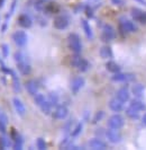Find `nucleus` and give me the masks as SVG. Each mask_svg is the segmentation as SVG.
Segmentation results:
<instances>
[{
	"mask_svg": "<svg viewBox=\"0 0 146 150\" xmlns=\"http://www.w3.org/2000/svg\"><path fill=\"white\" fill-rule=\"evenodd\" d=\"M16 63H17V67H18L19 71L22 72V75H29V74H30L32 68H30L29 63L25 60V59H24V60H20V61H17Z\"/></svg>",
	"mask_w": 146,
	"mask_h": 150,
	"instance_id": "obj_11",
	"label": "nucleus"
},
{
	"mask_svg": "<svg viewBox=\"0 0 146 150\" xmlns=\"http://www.w3.org/2000/svg\"><path fill=\"white\" fill-rule=\"evenodd\" d=\"M37 148L38 149H46V143H45V141H44V139H42V138H39V139H37Z\"/></svg>",
	"mask_w": 146,
	"mask_h": 150,
	"instance_id": "obj_33",
	"label": "nucleus"
},
{
	"mask_svg": "<svg viewBox=\"0 0 146 150\" xmlns=\"http://www.w3.org/2000/svg\"><path fill=\"white\" fill-rule=\"evenodd\" d=\"M18 24L22 27H24V28H29L32 26V19H30L29 16L22 14V15H20L18 17Z\"/></svg>",
	"mask_w": 146,
	"mask_h": 150,
	"instance_id": "obj_16",
	"label": "nucleus"
},
{
	"mask_svg": "<svg viewBox=\"0 0 146 150\" xmlns=\"http://www.w3.org/2000/svg\"><path fill=\"white\" fill-rule=\"evenodd\" d=\"M4 1H5V0H0V7L2 6V4H4Z\"/></svg>",
	"mask_w": 146,
	"mask_h": 150,
	"instance_id": "obj_42",
	"label": "nucleus"
},
{
	"mask_svg": "<svg viewBox=\"0 0 146 150\" xmlns=\"http://www.w3.org/2000/svg\"><path fill=\"white\" fill-rule=\"evenodd\" d=\"M69 26V19L65 16H58L54 19V27L58 30H65Z\"/></svg>",
	"mask_w": 146,
	"mask_h": 150,
	"instance_id": "obj_9",
	"label": "nucleus"
},
{
	"mask_svg": "<svg viewBox=\"0 0 146 150\" xmlns=\"http://www.w3.org/2000/svg\"><path fill=\"white\" fill-rule=\"evenodd\" d=\"M137 22H139L140 24H146V11H143V13L140 14Z\"/></svg>",
	"mask_w": 146,
	"mask_h": 150,
	"instance_id": "obj_34",
	"label": "nucleus"
},
{
	"mask_svg": "<svg viewBox=\"0 0 146 150\" xmlns=\"http://www.w3.org/2000/svg\"><path fill=\"white\" fill-rule=\"evenodd\" d=\"M123 106H124V103L121 100H119L117 97L110 99L109 108L111 111H114V112H120L123 110Z\"/></svg>",
	"mask_w": 146,
	"mask_h": 150,
	"instance_id": "obj_12",
	"label": "nucleus"
},
{
	"mask_svg": "<svg viewBox=\"0 0 146 150\" xmlns=\"http://www.w3.org/2000/svg\"><path fill=\"white\" fill-rule=\"evenodd\" d=\"M116 97L118 98L119 100H121L123 103H125V102H127V100L129 99V91H128V89H127L126 87H123V88L117 90Z\"/></svg>",
	"mask_w": 146,
	"mask_h": 150,
	"instance_id": "obj_13",
	"label": "nucleus"
},
{
	"mask_svg": "<svg viewBox=\"0 0 146 150\" xmlns=\"http://www.w3.org/2000/svg\"><path fill=\"white\" fill-rule=\"evenodd\" d=\"M2 53H4V57H7L8 55V45L7 44L2 45Z\"/></svg>",
	"mask_w": 146,
	"mask_h": 150,
	"instance_id": "obj_37",
	"label": "nucleus"
},
{
	"mask_svg": "<svg viewBox=\"0 0 146 150\" xmlns=\"http://www.w3.org/2000/svg\"><path fill=\"white\" fill-rule=\"evenodd\" d=\"M25 88L27 89V91H28L32 96H35L37 94V91H38V86H37V83L34 80L26 81L25 83Z\"/></svg>",
	"mask_w": 146,
	"mask_h": 150,
	"instance_id": "obj_15",
	"label": "nucleus"
},
{
	"mask_svg": "<svg viewBox=\"0 0 146 150\" xmlns=\"http://www.w3.org/2000/svg\"><path fill=\"white\" fill-rule=\"evenodd\" d=\"M13 40L15 41V43L18 45V46H24L26 45L28 38H27V34L22 30H17L15 32L14 35H13Z\"/></svg>",
	"mask_w": 146,
	"mask_h": 150,
	"instance_id": "obj_4",
	"label": "nucleus"
},
{
	"mask_svg": "<svg viewBox=\"0 0 146 150\" xmlns=\"http://www.w3.org/2000/svg\"><path fill=\"white\" fill-rule=\"evenodd\" d=\"M8 147H10L9 140L5 137H0V149H6Z\"/></svg>",
	"mask_w": 146,
	"mask_h": 150,
	"instance_id": "obj_30",
	"label": "nucleus"
},
{
	"mask_svg": "<svg viewBox=\"0 0 146 150\" xmlns=\"http://www.w3.org/2000/svg\"><path fill=\"white\" fill-rule=\"evenodd\" d=\"M102 40L105 42H110L111 40L116 38V33H115V30L110 26V25H105L103 26V30H102Z\"/></svg>",
	"mask_w": 146,
	"mask_h": 150,
	"instance_id": "obj_5",
	"label": "nucleus"
},
{
	"mask_svg": "<svg viewBox=\"0 0 146 150\" xmlns=\"http://www.w3.org/2000/svg\"><path fill=\"white\" fill-rule=\"evenodd\" d=\"M119 30L121 32V34H127V33H133V32H136L137 27L131 21L128 19H121L119 23Z\"/></svg>",
	"mask_w": 146,
	"mask_h": 150,
	"instance_id": "obj_2",
	"label": "nucleus"
},
{
	"mask_svg": "<svg viewBox=\"0 0 146 150\" xmlns=\"http://www.w3.org/2000/svg\"><path fill=\"white\" fill-rule=\"evenodd\" d=\"M6 125H7V124H5V123H2V122L0 121V132H1V133H5V132H6Z\"/></svg>",
	"mask_w": 146,
	"mask_h": 150,
	"instance_id": "obj_38",
	"label": "nucleus"
},
{
	"mask_svg": "<svg viewBox=\"0 0 146 150\" xmlns=\"http://www.w3.org/2000/svg\"><path fill=\"white\" fill-rule=\"evenodd\" d=\"M106 137L112 143H118L121 140V135L118 131H116V129H109L108 131H106Z\"/></svg>",
	"mask_w": 146,
	"mask_h": 150,
	"instance_id": "obj_7",
	"label": "nucleus"
},
{
	"mask_svg": "<svg viewBox=\"0 0 146 150\" xmlns=\"http://www.w3.org/2000/svg\"><path fill=\"white\" fill-rule=\"evenodd\" d=\"M103 117V112H98L97 114H95V119H93V123H97L98 121H100Z\"/></svg>",
	"mask_w": 146,
	"mask_h": 150,
	"instance_id": "obj_35",
	"label": "nucleus"
},
{
	"mask_svg": "<svg viewBox=\"0 0 146 150\" xmlns=\"http://www.w3.org/2000/svg\"><path fill=\"white\" fill-rule=\"evenodd\" d=\"M89 147L92 148V149H106L107 148V144L103 142L100 139H91L90 142H89Z\"/></svg>",
	"mask_w": 146,
	"mask_h": 150,
	"instance_id": "obj_14",
	"label": "nucleus"
},
{
	"mask_svg": "<svg viewBox=\"0 0 146 150\" xmlns=\"http://www.w3.org/2000/svg\"><path fill=\"white\" fill-rule=\"evenodd\" d=\"M77 68L80 70L81 72H84V71H87L88 69H89V62H88L86 59H83V58H82Z\"/></svg>",
	"mask_w": 146,
	"mask_h": 150,
	"instance_id": "obj_26",
	"label": "nucleus"
},
{
	"mask_svg": "<svg viewBox=\"0 0 146 150\" xmlns=\"http://www.w3.org/2000/svg\"><path fill=\"white\" fill-rule=\"evenodd\" d=\"M86 11H87V15L89 18H91V17H93V15H92V10L90 9L89 7H87V9H86Z\"/></svg>",
	"mask_w": 146,
	"mask_h": 150,
	"instance_id": "obj_39",
	"label": "nucleus"
},
{
	"mask_svg": "<svg viewBox=\"0 0 146 150\" xmlns=\"http://www.w3.org/2000/svg\"><path fill=\"white\" fill-rule=\"evenodd\" d=\"M114 81H131L135 79V76L131 74H115L111 78Z\"/></svg>",
	"mask_w": 146,
	"mask_h": 150,
	"instance_id": "obj_10",
	"label": "nucleus"
},
{
	"mask_svg": "<svg viewBox=\"0 0 146 150\" xmlns=\"http://www.w3.org/2000/svg\"><path fill=\"white\" fill-rule=\"evenodd\" d=\"M67 44H69V47L70 50L74 53H79L81 52L82 50V44H81V40L79 38L78 34H74V33H71L69 36H67Z\"/></svg>",
	"mask_w": 146,
	"mask_h": 150,
	"instance_id": "obj_1",
	"label": "nucleus"
},
{
	"mask_svg": "<svg viewBox=\"0 0 146 150\" xmlns=\"http://www.w3.org/2000/svg\"><path fill=\"white\" fill-rule=\"evenodd\" d=\"M136 1H138V2H142L143 5H146V1H145V0H136Z\"/></svg>",
	"mask_w": 146,
	"mask_h": 150,
	"instance_id": "obj_41",
	"label": "nucleus"
},
{
	"mask_svg": "<svg viewBox=\"0 0 146 150\" xmlns=\"http://www.w3.org/2000/svg\"><path fill=\"white\" fill-rule=\"evenodd\" d=\"M13 140H14V148H15V149H17V150L22 149V135L18 133V134L16 135Z\"/></svg>",
	"mask_w": 146,
	"mask_h": 150,
	"instance_id": "obj_25",
	"label": "nucleus"
},
{
	"mask_svg": "<svg viewBox=\"0 0 146 150\" xmlns=\"http://www.w3.org/2000/svg\"><path fill=\"white\" fill-rule=\"evenodd\" d=\"M0 113H1V112H0Z\"/></svg>",
	"mask_w": 146,
	"mask_h": 150,
	"instance_id": "obj_43",
	"label": "nucleus"
},
{
	"mask_svg": "<svg viewBox=\"0 0 146 150\" xmlns=\"http://www.w3.org/2000/svg\"><path fill=\"white\" fill-rule=\"evenodd\" d=\"M48 100H50V103H51L53 106L58 105V96L55 94V93H50V95H48Z\"/></svg>",
	"mask_w": 146,
	"mask_h": 150,
	"instance_id": "obj_29",
	"label": "nucleus"
},
{
	"mask_svg": "<svg viewBox=\"0 0 146 150\" xmlns=\"http://www.w3.org/2000/svg\"><path fill=\"white\" fill-rule=\"evenodd\" d=\"M142 122H143V124H144V125H146V114L144 115V116H143V119H142Z\"/></svg>",
	"mask_w": 146,
	"mask_h": 150,
	"instance_id": "obj_40",
	"label": "nucleus"
},
{
	"mask_svg": "<svg viewBox=\"0 0 146 150\" xmlns=\"http://www.w3.org/2000/svg\"><path fill=\"white\" fill-rule=\"evenodd\" d=\"M100 57L103 58V59H109V58H111L112 57V52H111L110 47H108V46L101 47V50H100Z\"/></svg>",
	"mask_w": 146,
	"mask_h": 150,
	"instance_id": "obj_23",
	"label": "nucleus"
},
{
	"mask_svg": "<svg viewBox=\"0 0 146 150\" xmlns=\"http://www.w3.org/2000/svg\"><path fill=\"white\" fill-rule=\"evenodd\" d=\"M67 108H66V106L64 105H58L56 108H55V111L52 113V115H53V117L54 119H56V120H63V119H65L66 116H67Z\"/></svg>",
	"mask_w": 146,
	"mask_h": 150,
	"instance_id": "obj_6",
	"label": "nucleus"
},
{
	"mask_svg": "<svg viewBox=\"0 0 146 150\" xmlns=\"http://www.w3.org/2000/svg\"><path fill=\"white\" fill-rule=\"evenodd\" d=\"M10 75L13 76V80H14V89L16 90V91H19L20 87H19V80H18V77L16 76V74H15L14 71H11V72H10Z\"/></svg>",
	"mask_w": 146,
	"mask_h": 150,
	"instance_id": "obj_31",
	"label": "nucleus"
},
{
	"mask_svg": "<svg viewBox=\"0 0 146 150\" xmlns=\"http://www.w3.org/2000/svg\"><path fill=\"white\" fill-rule=\"evenodd\" d=\"M124 125V119H123V116H120V115H112V116H110L109 120H108V127L110 129H120L121 127Z\"/></svg>",
	"mask_w": 146,
	"mask_h": 150,
	"instance_id": "obj_3",
	"label": "nucleus"
},
{
	"mask_svg": "<svg viewBox=\"0 0 146 150\" xmlns=\"http://www.w3.org/2000/svg\"><path fill=\"white\" fill-rule=\"evenodd\" d=\"M81 130H82V123H79L75 128H74V130H73L72 132V137H78V135L80 134Z\"/></svg>",
	"mask_w": 146,
	"mask_h": 150,
	"instance_id": "obj_32",
	"label": "nucleus"
},
{
	"mask_svg": "<svg viewBox=\"0 0 146 150\" xmlns=\"http://www.w3.org/2000/svg\"><path fill=\"white\" fill-rule=\"evenodd\" d=\"M126 114H127V116L128 117H131V119H134V120H137L139 117V113L137 110H135V108H133V107H128L127 110H126Z\"/></svg>",
	"mask_w": 146,
	"mask_h": 150,
	"instance_id": "obj_22",
	"label": "nucleus"
},
{
	"mask_svg": "<svg viewBox=\"0 0 146 150\" xmlns=\"http://www.w3.org/2000/svg\"><path fill=\"white\" fill-rule=\"evenodd\" d=\"M1 71H2V72H5V74H10V72H11V70H10V69H8L4 63H1Z\"/></svg>",
	"mask_w": 146,
	"mask_h": 150,
	"instance_id": "obj_36",
	"label": "nucleus"
},
{
	"mask_svg": "<svg viewBox=\"0 0 146 150\" xmlns=\"http://www.w3.org/2000/svg\"><path fill=\"white\" fill-rule=\"evenodd\" d=\"M52 104L50 103V100L48 99H46L45 102H44L42 105L39 106L41 107V110H42V112L45 114V115H50L52 113Z\"/></svg>",
	"mask_w": 146,
	"mask_h": 150,
	"instance_id": "obj_21",
	"label": "nucleus"
},
{
	"mask_svg": "<svg viewBox=\"0 0 146 150\" xmlns=\"http://www.w3.org/2000/svg\"><path fill=\"white\" fill-rule=\"evenodd\" d=\"M84 86V79L82 77H75L71 81V90L73 94H77Z\"/></svg>",
	"mask_w": 146,
	"mask_h": 150,
	"instance_id": "obj_8",
	"label": "nucleus"
},
{
	"mask_svg": "<svg viewBox=\"0 0 146 150\" xmlns=\"http://www.w3.org/2000/svg\"><path fill=\"white\" fill-rule=\"evenodd\" d=\"M34 100H35V103H36L37 106H41L44 102L46 100V98H45V96H44L43 94H38V93H37L36 95L34 96Z\"/></svg>",
	"mask_w": 146,
	"mask_h": 150,
	"instance_id": "obj_28",
	"label": "nucleus"
},
{
	"mask_svg": "<svg viewBox=\"0 0 146 150\" xmlns=\"http://www.w3.org/2000/svg\"><path fill=\"white\" fill-rule=\"evenodd\" d=\"M106 68H107V70H108V71L112 72V74H117V72H119V71H120V67L117 64L116 62H114V61H109V62H107V63H106Z\"/></svg>",
	"mask_w": 146,
	"mask_h": 150,
	"instance_id": "obj_19",
	"label": "nucleus"
},
{
	"mask_svg": "<svg viewBox=\"0 0 146 150\" xmlns=\"http://www.w3.org/2000/svg\"><path fill=\"white\" fill-rule=\"evenodd\" d=\"M58 10H60V7H58L56 4H54V2H51V4H48V5L46 6V11L52 13V14L58 13Z\"/></svg>",
	"mask_w": 146,
	"mask_h": 150,
	"instance_id": "obj_27",
	"label": "nucleus"
},
{
	"mask_svg": "<svg viewBox=\"0 0 146 150\" xmlns=\"http://www.w3.org/2000/svg\"><path fill=\"white\" fill-rule=\"evenodd\" d=\"M82 27H83V30H84V33H86V35H87L88 38H92V30H91V27H90V25H89V23L87 21H82Z\"/></svg>",
	"mask_w": 146,
	"mask_h": 150,
	"instance_id": "obj_24",
	"label": "nucleus"
},
{
	"mask_svg": "<svg viewBox=\"0 0 146 150\" xmlns=\"http://www.w3.org/2000/svg\"><path fill=\"white\" fill-rule=\"evenodd\" d=\"M13 103H14V106H15V108H16V111H17V113H18L20 116L25 115L26 108H25V106H24L22 100L18 99V98H14V99H13Z\"/></svg>",
	"mask_w": 146,
	"mask_h": 150,
	"instance_id": "obj_17",
	"label": "nucleus"
},
{
	"mask_svg": "<svg viewBox=\"0 0 146 150\" xmlns=\"http://www.w3.org/2000/svg\"><path fill=\"white\" fill-rule=\"evenodd\" d=\"M144 89H145V87H144L143 85H134V86L131 87V93H133L136 97H140V96L143 95V93H144Z\"/></svg>",
	"mask_w": 146,
	"mask_h": 150,
	"instance_id": "obj_20",
	"label": "nucleus"
},
{
	"mask_svg": "<svg viewBox=\"0 0 146 150\" xmlns=\"http://www.w3.org/2000/svg\"><path fill=\"white\" fill-rule=\"evenodd\" d=\"M131 107L133 108H135V110H137V111H144L146 108L145 104H144V102H142L140 99H133L131 102Z\"/></svg>",
	"mask_w": 146,
	"mask_h": 150,
	"instance_id": "obj_18",
	"label": "nucleus"
}]
</instances>
